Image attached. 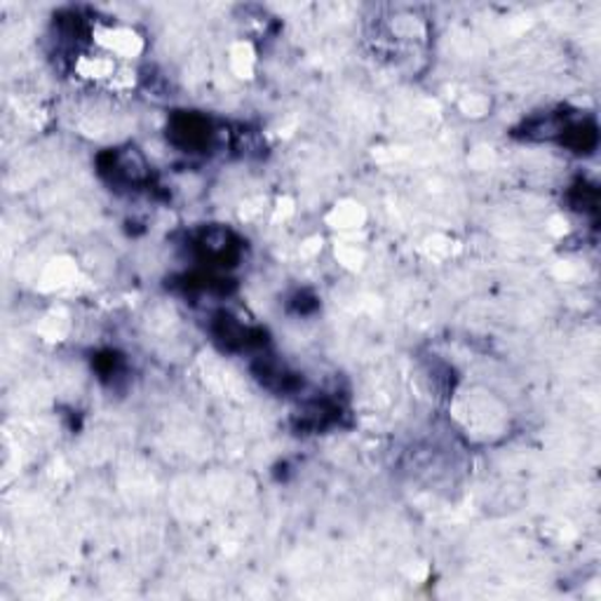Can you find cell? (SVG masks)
I'll return each mask as SVG.
<instances>
[{
    "label": "cell",
    "mask_w": 601,
    "mask_h": 601,
    "mask_svg": "<svg viewBox=\"0 0 601 601\" xmlns=\"http://www.w3.org/2000/svg\"><path fill=\"white\" fill-rule=\"evenodd\" d=\"M101 175L109 179L116 187H144V183L151 179L148 165L144 160L142 153L136 148H118L104 153L99 158Z\"/></svg>",
    "instance_id": "obj_1"
},
{
    "label": "cell",
    "mask_w": 601,
    "mask_h": 601,
    "mask_svg": "<svg viewBox=\"0 0 601 601\" xmlns=\"http://www.w3.org/2000/svg\"><path fill=\"white\" fill-rule=\"evenodd\" d=\"M169 139L187 153L207 151L214 142V128L205 116L177 113L169 122Z\"/></svg>",
    "instance_id": "obj_2"
}]
</instances>
